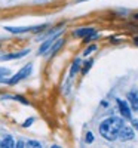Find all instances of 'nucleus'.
Here are the masks:
<instances>
[{"instance_id": "obj_1", "label": "nucleus", "mask_w": 138, "mask_h": 148, "mask_svg": "<svg viewBox=\"0 0 138 148\" xmlns=\"http://www.w3.org/2000/svg\"><path fill=\"white\" fill-rule=\"evenodd\" d=\"M123 126H125V123H123L122 119L108 117L99 125V133H101V136L106 138L107 141H115V139L119 138V133H120Z\"/></svg>"}, {"instance_id": "obj_2", "label": "nucleus", "mask_w": 138, "mask_h": 148, "mask_svg": "<svg viewBox=\"0 0 138 148\" xmlns=\"http://www.w3.org/2000/svg\"><path fill=\"white\" fill-rule=\"evenodd\" d=\"M31 70H33V65H31V64H27L26 67H22L14 77H10V79L8 80V83H9V84H17L18 82H21V80L26 79L28 74L31 73Z\"/></svg>"}, {"instance_id": "obj_3", "label": "nucleus", "mask_w": 138, "mask_h": 148, "mask_svg": "<svg viewBox=\"0 0 138 148\" xmlns=\"http://www.w3.org/2000/svg\"><path fill=\"white\" fill-rule=\"evenodd\" d=\"M46 25H39V27H5L6 31L14 33V34H19V33H27V31H39L43 30Z\"/></svg>"}, {"instance_id": "obj_4", "label": "nucleus", "mask_w": 138, "mask_h": 148, "mask_svg": "<svg viewBox=\"0 0 138 148\" xmlns=\"http://www.w3.org/2000/svg\"><path fill=\"white\" fill-rule=\"evenodd\" d=\"M95 33L94 28H80L74 31V36H79V37H85V42H89L91 40V36Z\"/></svg>"}, {"instance_id": "obj_5", "label": "nucleus", "mask_w": 138, "mask_h": 148, "mask_svg": "<svg viewBox=\"0 0 138 148\" xmlns=\"http://www.w3.org/2000/svg\"><path fill=\"white\" fill-rule=\"evenodd\" d=\"M30 51L26 49V51H21V52H14V53H6L3 56H0V61H9V59H18V58H22L26 56Z\"/></svg>"}, {"instance_id": "obj_6", "label": "nucleus", "mask_w": 138, "mask_h": 148, "mask_svg": "<svg viewBox=\"0 0 138 148\" xmlns=\"http://www.w3.org/2000/svg\"><path fill=\"white\" fill-rule=\"evenodd\" d=\"M119 138L122 141H131L134 138V130L131 127H128V126H123L122 130H120V133H119Z\"/></svg>"}, {"instance_id": "obj_7", "label": "nucleus", "mask_w": 138, "mask_h": 148, "mask_svg": "<svg viewBox=\"0 0 138 148\" xmlns=\"http://www.w3.org/2000/svg\"><path fill=\"white\" fill-rule=\"evenodd\" d=\"M117 105H119V110H120V114L125 119H131V110H129L128 104L122 99H117Z\"/></svg>"}, {"instance_id": "obj_8", "label": "nucleus", "mask_w": 138, "mask_h": 148, "mask_svg": "<svg viewBox=\"0 0 138 148\" xmlns=\"http://www.w3.org/2000/svg\"><path fill=\"white\" fill-rule=\"evenodd\" d=\"M128 99H129V102H131L132 110H138V90H132V92H129Z\"/></svg>"}, {"instance_id": "obj_9", "label": "nucleus", "mask_w": 138, "mask_h": 148, "mask_svg": "<svg viewBox=\"0 0 138 148\" xmlns=\"http://www.w3.org/2000/svg\"><path fill=\"white\" fill-rule=\"evenodd\" d=\"M54 42H57L55 40V37L52 36V37H49V39L40 46V49H39V53H45L46 51H48V49H49V46H51V45H54Z\"/></svg>"}, {"instance_id": "obj_10", "label": "nucleus", "mask_w": 138, "mask_h": 148, "mask_svg": "<svg viewBox=\"0 0 138 148\" xmlns=\"http://www.w3.org/2000/svg\"><path fill=\"white\" fill-rule=\"evenodd\" d=\"M15 144H14V139H12L10 135H8V136H5V139L2 141V144H0V147H5V148H12Z\"/></svg>"}, {"instance_id": "obj_11", "label": "nucleus", "mask_w": 138, "mask_h": 148, "mask_svg": "<svg viewBox=\"0 0 138 148\" xmlns=\"http://www.w3.org/2000/svg\"><path fill=\"white\" fill-rule=\"evenodd\" d=\"M80 59H76V61H74V62H73V67H71V70H70V77H74V76H76V73L79 71V68H80Z\"/></svg>"}, {"instance_id": "obj_12", "label": "nucleus", "mask_w": 138, "mask_h": 148, "mask_svg": "<svg viewBox=\"0 0 138 148\" xmlns=\"http://www.w3.org/2000/svg\"><path fill=\"white\" fill-rule=\"evenodd\" d=\"M9 76H10L9 68H0V83H2V82H8Z\"/></svg>"}, {"instance_id": "obj_13", "label": "nucleus", "mask_w": 138, "mask_h": 148, "mask_svg": "<svg viewBox=\"0 0 138 148\" xmlns=\"http://www.w3.org/2000/svg\"><path fill=\"white\" fill-rule=\"evenodd\" d=\"M64 45V40L62 39H57V43H54V46L51 47V55H55L57 52H58V49Z\"/></svg>"}, {"instance_id": "obj_14", "label": "nucleus", "mask_w": 138, "mask_h": 148, "mask_svg": "<svg viewBox=\"0 0 138 148\" xmlns=\"http://www.w3.org/2000/svg\"><path fill=\"white\" fill-rule=\"evenodd\" d=\"M26 145H27V147H34V148H39V147H40V144L36 142V141H28Z\"/></svg>"}, {"instance_id": "obj_15", "label": "nucleus", "mask_w": 138, "mask_h": 148, "mask_svg": "<svg viewBox=\"0 0 138 148\" xmlns=\"http://www.w3.org/2000/svg\"><path fill=\"white\" fill-rule=\"evenodd\" d=\"M94 141V136H92V133L89 132V133H86V142L89 144V142H92Z\"/></svg>"}, {"instance_id": "obj_16", "label": "nucleus", "mask_w": 138, "mask_h": 148, "mask_svg": "<svg viewBox=\"0 0 138 148\" xmlns=\"http://www.w3.org/2000/svg\"><path fill=\"white\" fill-rule=\"evenodd\" d=\"M15 99H17V101H19V102H22V104H26V105H28V101H26L22 96H15Z\"/></svg>"}, {"instance_id": "obj_17", "label": "nucleus", "mask_w": 138, "mask_h": 148, "mask_svg": "<svg viewBox=\"0 0 138 148\" xmlns=\"http://www.w3.org/2000/svg\"><path fill=\"white\" fill-rule=\"evenodd\" d=\"M95 49H97V46H91V47H88L86 51H85V55H89L92 51H95Z\"/></svg>"}, {"instance_id": "obj_18", "label": "nucleus", "mask_w": 138, "mask_h": 148, "mask_svg": "<svg viewBox=\"0 0 138 148\" xmlns=\"http://www.w3.org/2000/svg\"><path fill=\"white\" fill-rule=\"evenodd\" d=\"M86 65H85V68H83V73H86L88 71V68H89L91 65H92V61H88V62H85Z\"/></svg>"}, {"instance_id": "obj_19", "label": "nucleus", "mask_w": 138, "mask_h": 148, "mask_svg": "<svg viewBox=\"0 0 138 148\" xmlns=\"http://www.w3.org/2000/svg\"><path fill=\"white\" fill-rule=\"evenodd\" d=\"M34 121V119H28V120H26V123H24V127H27V126H30L31 123Z\"/></svg>"}, {"instance_id": "obj_20", "label": "nucleus", "mask_w": 138, "mask_h": 148, "mask_svg": "<svg viewBox=\"0 0 138 148\" xmlns=\"http://www.w3.org/2000/svg\"><path fill=\"white\" fill-rule=\"evenodd\" d=\"M24 145H26V144H24L22 141H18V142H17V147H19V148H21V147H24Z\"/></svg>"}, {"instance_id": "obj_21", "label": "nucleus", "mask_w": 138, "mask_h": 148, "mask_svg": "<svg viewBox=\"0 0 138 148\" xmlns=\"http://www.w3.org/2000/svg\"><path fill=\"white\" fill-rule=\"evenodd\" d=\"M132 125H134L135 129H138V120H134V121H132Z\"/></svg>"}, {"instance_id": "obj_22", "label": "nucleus", "mask_w": 138, "mask_h": 148, "mask_svg": "<svg viewBox=\"0 0 138 148\" xmlns=\"http://www.w3.org/2000/svg\"><path fill=\"white\" fill-rule=\"evenodd\" d=\"M135 43H137V45H138V37H137V39H135Z\"/></svg>"}]
</instances>
